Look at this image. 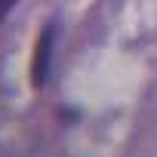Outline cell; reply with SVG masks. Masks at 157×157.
<instances>
[{"instance_id":"obj_1","label":"cell","mask_w":157,"mask_h":157,"mask_svg":"<svg viewBox=\"0 0 157 157\" xmlns=\"http://www.w3.org/2000/svg\"><path fill=\"white\" fill-rule=\"evenodd\" d=\"M52 37H56V28L46 25L34 43V56H31V86L40 90L46 86V77H49V62H52Z\"/></svg>"},{"instance_id":"obj_2","label":"cell","mask_w":157,"mask_h":157,"mask_svg":"<svg viewBox=\"0 0 157 157\" xmlns=\"http://www.w3.org/2000/svg\"><path fill=\"white\" fill-rule=\"evenodd\" d=\"M10 10H13V3H0V19H3V16H6Z\"/></svg>"}]
</instances>
